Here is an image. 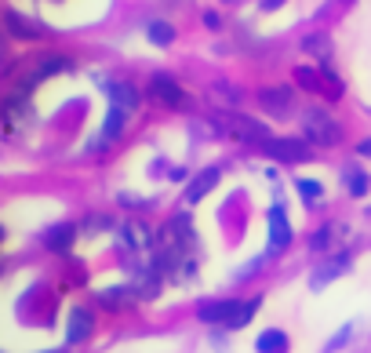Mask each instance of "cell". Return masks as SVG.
Returning a JSON list of instances; mask_svg holds the SVG:
<instances>
[{"mask_svg": "<svg viewBox=\"0 0 371 353\" xmlns=\"http://www.w3.org/2000/svg\"><path fill=\"white\" fill-rule=\"evenodd\" d=\"M302 132L310 142H317V146H338V142H342V127L335 124V117L328 109H317V106L302 113Z\"/></svg>", "mask_w": 371, "mask_h": 353, "instance_id": "6da1fadb", "label": "cell"}, {"mask_svg": "<svg viewBox=\"0 0 371 353\" xmlns=\"http://www.w3.org/2000/svg\"><path fill=\"white\" fill-rule=\"evenodd\" d=\"M219 124H222V132L233 135L237 142H255V146H262V142L269 139V127L262 120L244 117V113H233V109H226V113L219 117Z\"/></svg>", "mask_w": 371, "mask_h": 353, "instance_id": "7a4b0ae2", "label": "cell"}, {"mask_svg": "<svg viewBox=\"0 0 371 353\" xmlns=\"http://www.w3.org/2000/svg\"><path fill=\"white\" fill-rule=\"evenodd\" d=\"M150 95H153L160 106H168V109H182V106H189L186 91L179 88V80L168 77V73H157V77L150 80Z\"/></svg>", "mask_w": 371, "mask_h": 353, "instance_id": "3957f363", "label": "cell"}, {"mask_svg": "<svg viewBox=\"0 0 371 353\" xmlns=\"http://www.w3.org/2000/svg\"><path fill=\"white\" fill-rule=\"evenodd\" d=\"M262 153L273 157V160H287V164H292V160H310L313 157V150L306 146L302 139H266Z\"/></svg>", "mask_w": 371, "mask_h": 353, "instance_id": "277c9868", "label": "cell"}, {"mask_svg": "<svg viewBox=\"0 0 371 353\" xmlns=\"http://www.w3.org/2000/svg\"><path fill=\"white\" fill-rule=\"evenodd\" d=\"M259 102H262V109H269L273 117H287V113L295 109V91L287 88V84L262 88V91H259Z\"/></svg>", "mask_w": 371, "mask_h": 353, "instance_id": "5b68a950", "label": "cell"}, {"mask_svg": "<svg viewBox=\"0 0 371 353\" xmlns=\"http://www.w3.org/2000/svg\"><path fill=\"white\" fill-rule=\"evenodd\" d=\"M70 66H73V62H70L66 55H44V58L37 62V70H33V73H26V80H22V91H29L33 84H40V80L55 77V73H66Z\"/></svg>", "mask_w": 371, "mask_h": 353, "instance_id": "8992f818", "label": "cell"}, {"mask_svg": "<svg viewBox=\"0 0 371 353\" xmlns=\"http://www.w3.org/2000/svg\"><path fill=\"white\" fill-rule=\"evenodd\" d=\"M73 240H77V226H70V222H58V226L44 230V248L55 255H66L73 248Z\"/></svg>", "mask_w": 371, "mask_h": 353, "instance_id": "52a82bcc", "label": "cell"}, {"mask_svg": "<svg viewBox=\"0 0 371 353\" xmlns=\"http://www.w3.org/2000/svg\"><path fill=\"white\" fill-rule=\"evenodd\" d=\"M219 179H222V171L219 168H204L197 179H193L189 186H186V204H200L207 194H212V189L219 186Z\"/></svg>", "mask_w": 371, "mask_h": 353, "instance_id": "ba28073f", "label": "cell"}, {"mask_svg": "<svg viewBox=\"0 0 371 353\" xmlns=\"http://www.w3.org/2000/svg\"><path fill=\"white\" fill-rule=\"evenodd\" d=\"M292 244V226H287L284 207H269V251H281Z\"/></svg>", "mask_w": 371, "mask_h": 353, "instance_id": "9c48e42d", "label": "cell"}, {"mask_svg": "<svg viewBox=\"0 0 371 353\" xmlns=\"http://www.w3.org/2000/svg\"><path fill=\"white\" fill-rule=\"evenodd\" d=\"M237 306H240L237 299H207L197 306V317L204 320V324H215V320H230L237 313Z\"/></svg>", "mask_w": 371, "mask_h": 353, "instance_id": "30bf717a", "label": "cell"}, {"mask_svg": "<svg viewBox=\"0 0 371 353\" xmlns=\"http://www.w3.org/2000/svg\"><path fill=\"white\" fill-rule=\"evenodd\" d=\"M4 26H8V33L19 37V40H37V37H44V29H40L33 19H22L19 11H8V15H4Z\"/></svg>", "mask_w": 371, "mask_h": 353, "instance_id": "8fae6325", "label": "cell"}, {"mask_svg": "<svg viewBox=\"0 0 371 353\" xmlns=\"http://www.w3.org/2000/svg\"><path fill=\"white\" fill-rule=\"evenodd\" d=\"M26 120H29V99H26V91H19L4 102V124H8V132H15V127H22Z\"/></svg>", "mask_w": 371, "mask_h": 353, "instance_id": "7c38bea8", "label": "cell"}, {"mask_svg": "<svg viewBox=\"0 0 371 353\" xmlns=\"http://www.w3.org/2000/svg\"><path fill=\"white\" fill-rule=\"evenodd\" d=\"M120 237H124V244H127V248H139V251H146V248L153 244L150 226H146V222H139V219L124 222V226H120Z\"/></svg>", "mask_w": 371, "mask_h": 353, "instance_id": "4fadbf2b", "label": "cell"}, {"mask_svg": "<svg viewBox=\"0 0 371 353\" xmlns=\"http://www.w3.org/2000/svg\"><path fill=\"white\" fill-rule=\"evenodd\" d=\"M91 313L88 310H73L70 313V328H66V343L70 346H77V343H84L88 339V335H91Z\"/></svg>", "mask_w": 371, "mask_h": 353, "instance_id": "5bb4252c", "label": "cell"}, {"mask_svg": "<svg viewBox=\"0 0 371 353\" xmlns=\"http://www.w3.org/2000/svg\"><path fill=\"white\" fill-rule=\"evenodd\" d=\"M124 124H127V109L124 106H109V117H106V127H102V135H99V146H106V142H113V139H120Z\"/></svg>", "mask_w": 371, "mask_h": 353, "instance_id": "9a60e30c", "label": "cell"}, {"mask_svg": "<svg viewBox=\"0 0 371 353\" xmlns=\"http://www.w3.org/2000/svg\"><path fill=\"white\" fill-rule=\"evenodd\" d=\"M106 91H109L113 106H124L127 113H135V109H139V91L132 84H124V80H120V84H106Z\"/></svg>", "mask_w": 371, "mask_h": 353, "instance_id": "2e32d148", "label": "cell"}, {"mask_svg": "<svg viewBox=\"0 0 371 353\" xmlns=\"http://www.w3.org/2000/svg\"><path fill=\"white\" fill-rule=\"evenodd\" d=\"M132 288H135V295H139V299H153V295H157V288H160V277H157V262H153L150 269H142V274H135Z\"/></svg>", "mask_w": 371, "mask_h": 353, "instance_id": "e0dca14e", "label": "cell"}, {"mask_svg": "<svg viewBox=\"0 0 371 353\" xmlns=\"http://www.w3.org/2000/svg\"><path fill=\"white\" fill-rule=\"evenodd\" d=\"M255 350L259 353H287V335L281 328H269V331H262L259 339H255Z\"/></svg>", "mask_w": 371, "mask_h": 353, "instance_id": "ac0fdd59", "label": "cell"}, {"mask_svg": "<svg viewBox=\"0 0 371 353\" xmlns=\"http://www.w3.org/2000/svg\"><path fill=\"white\" fill-rule=\"evenodd\" d=\"M346 269H349V259H346V255H338V259L335 262H328L324 269H317V274H313V288H324L331 277H338V274H346Z\"/></svg>", "mask_w": 371, "mask_h": 353, "instance_id": "d6986e66", "label": "cell"}, {"mask_svg": "<svg viewBox=\"0 0 371 353\" xmlns=\"http://www.w3.org/2000/svg\"><path fill=\"white\" fill-rule=\"evenodd\" d=\"M146 37H150L157 47H168V44L175 40V26H171V22H160V19H157V22H150V26H146Z\"/></svg>", "mask_w": 371, "mask_h": 353, "instance_id": "ffe728a7", "label": "cell"}, {"mask_svg": "<svg viewBox=\"0 0 371 353\" xmlns=\"http://www.w3.org/2000/svg\"><path fill=\"white\" fill-rule=\"evenodd\" d=\"M342 182H346V189H349L353 197H364L368 194V175L361 168H346L342 171Z\"/></svg>", "mask_w": 371, "mask_h": 353, "instance_id": "44dd1931", "label": "cell"}, {"mask_svg": "<svg viewBox=\"0 0 371 353\" xmlns=\"http://www.w3.org/2000/svg\"><path fill=\"white\" fill-rule=\"evenodd\" d=\"M259 306H262V299H248V302H240L237 313H233L230 320H226V324H230V328H244L248 320L255 317V310H259Z\"/></svg>", "mask_w": 371, "mask_h": 353, "instance_id": "7402d4cb", "label": "cell"}, {"mask_svg": "<svg viewBox=\"0 0 371 353\" xmlns=\"http://www.w3.org/2000/svg\"><path fill=\"white\" fill-rule=\"evenodd\" d=\"M342 233H346V230H342V226H338V222H331V226H328V230H320V233H313V240H310V248H313V251H328V248H331V240H335V237H342Z\"/></svg>", "mask_w": 371, "mask_h": 353, "instance_id": "603a6c76", "label": "cell"}, {"mask_svg": "<svg viewBox=\"0 0 371 353\" xmlns=\"http://www.w3.org/2000/svg\"><path fill=\"white\" fill-rule=\"evenodd\" d=\"M135 299H139V295H135L132 284L117 288V292H102V302H106V306H127V302H135Z\"/></svg>", "mask_w": 371, "mask_h": 353, "instance_id": "cb8c5ba5", "label": "cell"}, {"mask_svg": "<svg viewBox=\"0 0 371 353\" xmlns=\"http://www.w3.org/2000/svg\"><path fill=\"white\" fill-rule=\"evenodd\" d=\"M207 95H212L215 102H222L226 109H233V106H237V99H240L237 88H230V84H212V91H207Z\"/></svg>", "mask_w": 371, "mask_h": 353, "instance_id": "d4e9b609", "label": "cell"}, {"mask_svg": "<svg viewBox=\"0 0 371 353\" xmlns=\"http://www.w3.org/2000/svg\"><path fill=\"white\" fill-rule=\"evenodd\" d=\"M299 194L306 197V204H317V197H324V186L313 182V179H302L299 182Z\"/></svg>", "mask_w": 371, "mask_h": 353, "instance_id": "484cf974", "label": "cell"}, {"mask_svg": "<svg viewBox=\"0 0 371 353\" xmlns=\"http://www.w3.org/2000/svg\"><path fill=\"white\" fill-rule=\"evenodd\" d=\"M295 80H299V84H302L306 91H320V77H317L313 70H306V66H299V70H295Z\"/></svg>", "mask_w": 371, "mask_h": 353, "instance_id": "4316f807", "label": "cell"}, {"mask_svg": "<svg viewBox=\"0 0 371 353\" xmlns=\"http://www.w3.org/2000/svg\"><path fill=\"white\" fill-rule=\"evenodd\" d=\"M302 47H306L310 55H320V58H324L331 44H328V37H306V40H302Z\"/></svg>", "mask_w": 371, "mask_h": 353, "instance_id": "83f0119b", "label": "cell"}, {"mask_svg": "<svg viewBox=\"0 0 371 353\" xmlns=\"http://www.w3.org/2000/svg\"><path fill=\"white\" fill-rule=\"evenodd\" d=\"M346 339H349V328H342V331H338V335H335V339L328 343V350H338V346H342Z\"/></svg>", "mask_w": 371, "mask_h": 353, "instance_id": "f1b7e54d", "label": "cell"}, {"mask_svg": "<svg viewBox=\"0 0 371 353\" xmlns=\"http://www.w3.org/2000/svg\"><path fill=\"white\" fill-rule=\"evenodd\" d=\"M204 26L207 29H219V15L215 11H204Z\"/></svg>", "mask_w": 371, "mask_h": 353, "instance_id": "f546056e", "label": "cell"}, {"mask_svg": "<svg viewBox=\"0 0 371 353\" xmlns=\"http://www.w3.org/2000/svg\"><path fill=\"white\" fill-rule=\"evenodd\" d=\"M120 204H124V207H142V201L132 197V194H120Z\"/></svg>", "mask_w": 371, "mask_h": 353, "instance_id": "4dcf8cb0", "label": "cell"}, {"mask_svg": "<svg viewBox=\"0 0 371 353\" xmlns=\"http://www.w3.org/2000/svg\"><path fill=\"white\" fill-rule=\"evenodd\" d=\"M168 179H175V182H182V179H186V171H182V168H171V171H168Z\"/></svg>", "mask_w": 371, "mask_h": 353, "instance_id": "1f68e13d", "label": "cell"}, {"mask_svg": "<svg viewBox=\"0 0 371 353\" xmlns=\"http://www.w3.org/2000/svg\"><path fill=\"white\" fill-rule=\"evenodd\" d=\"M357 153H361V157H371V139H364V142H361Z\"/></svg>", "mask_w": 371, "mask_h": 353, "instance_id": "d6a6232c", "label": "cell"}, {"mask_svg": "<svg viewBox=\"0 0 371 353\" xmlns=\"http://www.w3.org/2000/svg\"><path fill=\"white\" fill-rule=\"evenodd\" d=\"M284 0H262V11H273V8H281Z\"/></svg>", "mask_w": 371, "mask_h": 353, "instance_id": "836d02e7", "label": "cell"}]
</instances>
